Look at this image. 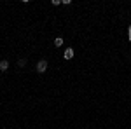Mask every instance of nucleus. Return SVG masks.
<instances>
[{
    "instance_id": "39448f33",
    "label": "nucleus",
    "mask_w": 131,
    "mask_h": 129,
    "mask_svg": "<svg viewBox=\"0 0 131 129\" xmlns=\"http://www.w3.org/2000/svg\"><path fill=\"white\" fill-rule=\"evenodd\" d=\"M18 65H19L21 68H23V66H25V65H26V60H19V61H18Z\"/></svg>"
},
{
    "instance_id": "f257e3e1",
    "label": "nucleus",
    "mask_w": 131,
    "mask_h": 129,
    "mask_svg": "<svg viewBox=\"0 0 131 129\" xmlns=\"http://www.w3.org/2000/svg\"><path fill=\"white\" fill-rule=\"evenodd\" d=\"M35 70H37L39 73H44V72L47 70V60H40L39 63H37V66H35Z\"/></svg>"
},
{
    "instance_id": "f03ea898",
    "label": "nucleus",
    "mask_w": 131,
    "mask_h": 129,
    "mask_svg": "<svg viewBox=\"0 0 131 129\" xmlns=\"http://www.w3.org/2000/svg\"><path fill=\"white\" fill-rule=\"evenodd\" d=\"M73 54H75V52H73V49H72V47H68V49L65 51L63 58H65V60H72V58H73Z\"/></svg>"
},
{
    "instance_id": "20e7f679",
    "label": "nucleus",
    "mask_w": 131,
    "mask_h": 129,
    "mask_svg": "<svg viewBox=\"0 0 131 129\" xmlns=\"http://www.w3.org/2000/svg\"><path fill=\"white\" fill-rule=\"evenodd\" d=\"M54 45H56V47H61V45H63V39H61V37L54 39Z\"/></svg>"
},
{
    "instance_id": "7ed1b4c3",
    "label": "nucleus",
    "mask_w": 131,
    "mask_h": 129,
    "mask_svg": "<svg viewBox=\"0 0 131 129\" xmlns=\"http://www.w3.org/2000/svg\"><path fill=\"white\" fill-rule=\"evenodd\" d=\"M7 70H9V61L2 60L0 61V72H7Z\"/></svg>"
},
{
    "instance_id": "423d86ee",
    "label": "nucleus",
    "mask_w": 131,
    "mask_h": 129,
    "mask_svg": "<svg viewBox=\"0 0 131 129\" xmlns=\"http://www.w3.org/2000/svg\"><path fill=\"white\" fill-rule=\"evenodd\" d=\"M129 39H131V26H129Z\"/></svg>"
}]
</instances>
